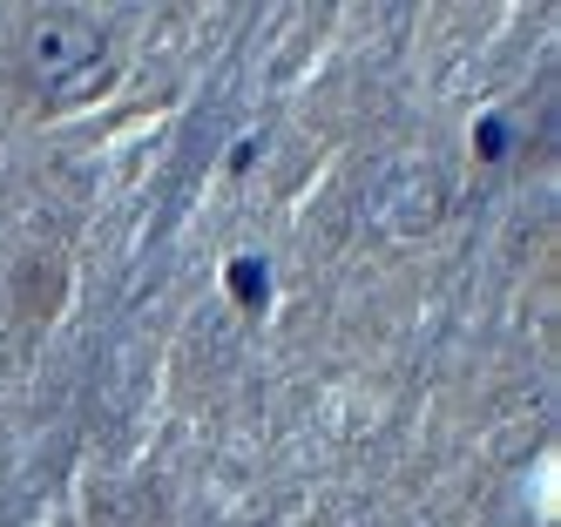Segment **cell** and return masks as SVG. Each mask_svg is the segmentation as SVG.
Here are the masks:
<instances>
[{
	"instance_id": "1",
	"label": "cell",
	"mask_w": 561,
	"mask_h": 527,
	"mask_svg": "<svg viewBox=\"0 0 561 527\" xmlns=\"http://www.w3.org/2000/svg\"><path fill=\"white\" fill-rule=\"evenodd\" d=\"M115 68H123V55H115V34L95 14L55 8V14H34L21 34V75L34 81V95L48 108L95 102L115 81Z\"/></svg>"
},
{
	"instance_id": "2",
	"label": "cell",
	"mask_w": 561,
	"mask_h": 527,
	"mask_svg": "<svg viewBox=\"0 0 561 527\" xmlns=\"http://www.w3.org/2000/svg\"><path fill=\"white\" fill-rule=\"evenodd\" d=\"M358 217H366V230H379L392 243L433 237L439 217H447V176L426 156H386L358 183Z\"/></svg>"
},
{
	"instance_id": "3",
	"label": "cell",
	"mask_w": 561,
	"mask_h": 527,
	"mask_svg": "<svg viewBox=\"0 0 561 527\" xmlns=\"http://www.w3.org/2000/svg\"><path fill=\"white\" fill-rule=\"evenodd\" d=\"M8 298H14V311H27V318H55L61 298H68V257L48 251V243L21 251L14 271H8Z\"/></svg>"
},
{
	"instance_id": "4",
	"label": "cell",
	"mask_w": 561,
	"mask_h": 527,
	"mask_svg": "<svg viewBox=\"0 0 561 527\" xmlns=\"http://www.w3.org/2000/svg\"><path fill=\"white\" fill-rule=\"evenodd\" d=\"M224 284H230V298L244 305V311H264L271 305V271H264V257H237L224 271Z\"/></svg>"
},
{
	"instance_id": "5",
	"label": "cell",
	"mask_w": 561,
	"mask_h": 527,
	"mask_svg": "<svg viewBox=\"0 0 561 527\" xmlns=\"http://www.w3.org/2000/svg\"><path fill=\"white\" fill-rule=\"evenodd\" d=\"M473 149L488 156V162H501V156H507V122H501V115H488V122L473 129Z\"/></svg>"
}]
</instances>
